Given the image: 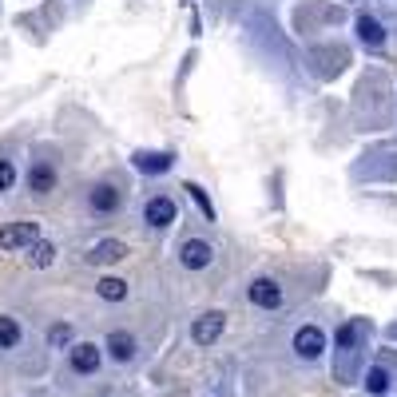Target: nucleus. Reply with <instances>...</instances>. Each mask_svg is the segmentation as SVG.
<instances>
[{
    "label": "nucleus",
    "mask_w": 397,
    "mask_h": 397,
    "mask_svg": "<svg viewBox=\"0 0 397 397\" xmlns=\"http://www.w3.org/2000/svg\"><path fill=\"white\" fill-rule=\"evenodd\" d=\"M354 338H358V326H342V330H338V342H342V346H354Z\"/></svg>",
    "instance_id": "412c9836"
},
{
    "label": "nucleus",
    "mask_w": 397,
    "mask_h": 397,
    "mask_svg": "<svg viewBox=\"0 0 397 397\" xmlns=\"http://www.w3.org/2000/svg\"><path fill=\"white\" fill-rule=\"evenodd\" d=\"M251 302L262 306V310H274V306H282V290H278V282H270V278H258L251 286Z\"/></svg>",
    "instance_id": "39448f33"
},
{
    "label": "nucleus",
    "mask_w": 397,
    "mask_h": 397,
    "mask_svg": "<svg viewBox=\"0 0 397 397\" xmlns=\"http://www.w3.org/2000/svg\"><path fill=\"white\" fill-rule=\"evenodd\" d=\"M222 326H226V314H219V310H211V314H203L199 322H195V330H191V338H195L199 346H211V342H219Z\"/></svg>",
    "instance_id": "f03ea898"
},
{
    "label": "nucleus",
    "mask_w": 397,
    "mask_h": 397,
    "mask_svg": "<svg viewBox=\"0 0 397 397\" xmlns=\"http://www.w3.org/2000/svg\"><path fill=\"white\" fill-rule=\"evenodd\" d=\"M294 349H298L302 358H318L322 349H326V333L318 330V326H302L294 333Z\"/></svg>",
    "instance_id": "7ed1b4c3"
},
{
    "label": "nucleus",
    "mask_w": 397,
    "mask_h": 397,
    "mask_svg": "<svg viewBox=\"0 0 397 397\" xmlns=\"http://www.w3.org/2000/svg\"><path fill=\"white\" fill-rule=\"evenodd\" d=\"M358 36H362V40H365L369 48H378L381 40H385V32H381V24L374 20V16H365V12L358 16Z\"/></svg>",
    "instance_id": "ddd939ff"
},
{
    "label": "nucleus",
    "mask_w": 397,
    "mask_h": 397,
    "mask_svg": "<svg viewBox=\"0 0 397 397\" xmlns=\"http://www.w3.org/2000/svg\"><path fill=\"white\" fill-rule=\"evenodd\" d=\"M115 206H119V191L111 187V183H99V187L92 191V211L108 215V211H115Z\"/></svg>",
    "instance_id": "9b49d317"
},
{
    "label": "nucleus",
    "mask_w": 397,
    "mask_h": 397,
    "mask_svg": "<svg viewBox=\"0 0 397 397\" xmlns=\"http://www.w3.org/2000/svg\"><path fill=\"white\" fill-rule=\"evenodd\" d=\"M36 238H40L36 222H8L0 226V251H20V246H32Z\"/></svg>",
    "instance_id": "f257e3e1"
},
{
    "label": "nucleus",
    "mask_w": 397,
    "mask_h": 397,
    "mask_svg": "<svg viewBox=\"0 0 397 397\" xmlns=\"http://www.w3.org/2000/svg\"><path fill=\"white\" fill-rule=\"evenodd\" d=\"M108 349H111V358H115V362H127V358L135 354V338H131L127 330H115L108 338Z\"/></svg>",
    "instance_id": "f8f14e48"
},
{
    "label": "nucleus",
    "mask_w": 397,
    "mask_h": 397,
    "mask_svg": "<svg viewBox=\"0 0 397 397\" xmlns=\"http://www.w3.org/2000/svg\"><path fill=\"white\" fill-rule=\"evenodd\" d=\"M52 258H56V246H52V242H40V238H36V242H32L28 262H32V267H48Z\"/></svg>",
    "instance_id": "dca6fc26"
},
{
    "label": "nucleus",
    "mask_w": 397,
    "mask_h": 397,
    "mask_svg": "<svg viewBox=\"0 0 397 397\" xmlns=\"http://www.w3.org/2000/svg\"><path fill=\"white\" fill-rule=\"evenodd\" d=\"M127 254V246L119 242V238H104V242H95L92 254H88V262H95V267H108V262H119Z\"/></svg>",
    "instance_id": "423d86ee"
},
{
    "label": "nucleus",
    "mask_w": 397,
    "mask_h": 397,
    "mask_svg": "<svg viewBox=\"0 0 397 397\" xmlns=\"http://www.w3.org/2000/svg\"><path fill=\"white\" fill-rule=\"evenodd\" d=\"M48 342H52V346L60 349V346H68V342H72V326H52V330H48Z\"/></svg>",
    "instance_id": "6ab92c4d"
},
{
    "label": "nucleus",
    "mask_w": 397,
    "mask_h": 397,
    "mask_svg": "<svg viewBox=\"0 0 397 397\" xmlns=\"http://www.w3.org/2000/svg\"><path fill=\"white\" fill-rule=\"evenodd\" d=\"M171 163H175V159L163 155V151H135V167H139L143 175H163Z\"/></svg>",
    "instance_id": "1a4fd4ad"
},
{
    "label": "nucleus",
    "mask_w": 397,
    "mask_h": 397,
    "mask_svg": "<svg viewBox=\"0 0 397 397\" xmlns=\"http://www.w3.org/2000/svg\"><path fill=\"white\" fill-rule=\"evenodd\" d=\"M99 298L124 302L127 298V282H119V278H99Z\"/></svg>",
    "instance_id": "4468645a"
},
{
    "label": "nucleus",
    "mask_w": 397,
    "mask_h": 397,
    "mask_svg": "<svg viewBox=\"0 0 397 397\" xmlns=\"http://www.w3.org/2000/svg\"><path fill=\"white\" fill-rule=\"evenodd\" d=\"M187 191H191V199H195V203H199V211H203L206 219H215V206H211V199H206V191L199 187V183H191Z\"/></svg>",
    "instance_id": "a211bd4d"
},
{
    "label": "nucleus",
    "mask_w": 397,
    "mask_h": 397,
    "mask_svg": "<svg viewBox=\"0 0 397 397\" xmlns=\"http://www.w3.org/2000/svg\"><path fill=\"white\" fill-rule=\"evenodd\" d=\"M365 389H369V394H389V374H385L381 365H374V369L365 374Z\"/></svg>",
    "instance_id": "2eb2a0df"
},
{
    "label": "nucleus",
    "mask_w": 397,
    "mask_h": 397,
    "mask_svg": "<svg viewBox=\"0 0 397 397\" xmlns=\"http://www.w3.org/2000/svg\"><path fill=\"white\" fill-rule=\"evenodd\" d=\"M20 342V326L16 318H0V349H12Z\"/></svg>",
    "instance_id": "f3484780"
},
{
    "label": "nucleus",
    "mask_w": 397,
    "mask_h": 397,
    "mask_svg": "<svg viewBox=\"0 0 397 397\" xmlns=\"http://www.w3.org/2000/svg\"><path fill=\"white\" fill-rule=\"evenodd\" d=\"M16 183V171H12V163L8 159H0V191H8Z\"/></svg>",
    "instance_id": "aec40b11"
},
{
    "label": "nucleus",
    "mask_w": 397,
    "mask_h": 397,
    "mask_svg": "<svg viewBox=\"0 0 397 397\" xmlns=\"http://www.w3.org/2000/svg\"><path fill=\"white\" fill-rule=\"evenodd\" d=\"M72 369H76V374H95V369H99V349H95L92 342H79V346L72 349Z\"/></svg>",
    "instance_id": "0eeeda50"
},
{
    "label": "nucleus",
    "mask_w": 397,
    "mask_h": 397,
    "mask_svg": "<svg viewBox=\"0 0 397 397\" xmlns=\"http://www.w3.org/2000/svg\"><path fill=\"white\" fill-rule=\"evenodd\" d=\"M147 222H151V226H171L175 222V203L167 195H155V199L147 203Z\"/></svg>",
    "instance_id": "6e6552de"
},
{
    "label": "nucleus",
    "mask_w": 397,
    "mask_h": 397,
    "mask_svg": "<svg viewBox=\"0 0 397 397\" xmlns=\"http://www.w3.org/2000/svg\"><path fill=\"white\" fill-rule=\"evenodd\" d=\"M28 187L36 191V195H48V191L56 187V171H52L48 163H36V167L28 171Z\"/></svg>",
    "instance_id": "9d476101"
},
{
    "label": "nucleus",
    "mask_w": 397,
    "mask_h": 397,
    "mask_svg": "<svg viewBox=\"0 0 397 397\" xmlns=\"http://www.w3.org/2000/svg\"><path fill=\"white\" fill-rule=\"evenodd\" d=\"M179 258H183L187 270H203V267H211V246H206L203 238H187L183 251H179Z\"/></svg>",
    "instance_id": "20e7f679"
}]
</instances>
